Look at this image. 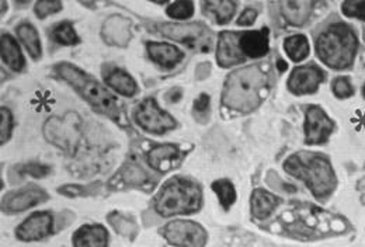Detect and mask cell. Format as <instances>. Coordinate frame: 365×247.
I'll list each match as a JSON object with an SVG mask.
<instances>
[{
  "label": "cell",
  "mask_w": 365,
  "mask_h": 247,
  "mask_svg": "<svg viewBox=\"0 0 365 247\" xmlns=\"http://www.w3.org/2000/svg\"><path fill=\"white\" fill-rule=\"evenodd\" d=\"M267 90L269 79L263 66H246L229 75L224 86L222 103L232 111L249 114L262 104Z\"/></svg>",
  "instance_id": "cell-1"
},
{
  "label": "cell",
  "mask_w": 365,
  "mask_h": 247,
  "mask_svg": "<svg viewBox=\"0 0 365 247\" xmlns=\"http://www.w3.org/2000/svg\"><path fill=\"white\" fill-rule=\"evenodd\" d=\"M285 172L302 180L317 198L327 197L336 187V176L330 162L318 153L299 152L284 163Z\"/></svg>",
  "instance_id": "cell-2"
},
{
  "label": "cell",
  "mask_w": 365,
  "mask_h": 247,
  "mask_svg": "<svg viewBox=\"0 0 365 247\" xmlns=\"http://www.w3.org/2000/svg\"><path fill=\"white\" fill-rule=\"evenodd\" d=\"M201 205V187L185 177H173L165 183L155 198V211L163 218L194 214L200 211Z\"/></svg>",
  "instance_id": "cell-3"
},
{
  "label": "cell",
  "mask_w": 365,
  "mask_h": 247,
  "mask_svg": "<svg viewBox=\"0 0 365 247\" xmlns=\"http://www.w3.org/2000/svg\"><path fill=\"white\" fill-rule=\"evenodd\" d=\"M55 70L59 78L69 83L83 99L88 100V103L94 110L107 115L111 120L120 121L121 111L117 100L100 83H97L91 76L82 72L78 66L68 62L58 63L55 66Z\"/></svg>",
  "instance_id": "cell-4"
},
{
  "label": "cell",
  "mask_w": 365,
  "mask_h": 247,
  "mask_svg": "<svg viewBox=\"0 0 365 247\" xmlns=\"http://www.w3.org/2000/svg\"><path fill=\"white\" fill-rule=\"evenodd\" d=\"M317 52L324 65L333 69H346L354 61L357 37L349 26L333 24L318 37Z\"/></svg>",
  "instance_id": "cell-5"
},
{
  "label": "cell",
  "mask_w": 365,
  "mask_h": 247,
  "mask_svg": "<svg viewBox=\"0 0 365 247\" xmlns=\"http://www.w3.org/2000/svg\"><path fill=\"white\" fill-rule=\"evenodd\" d=\"M159 33L173 41L187 44L191 48L201 47V50H210L211 33L202 23H166L159 26Z\"/></svg>",
  "instance_id": "cell-6"
},
{
  "label": "cell",
  "mask_w": 365,
  "mask_h": 247,
  "mask_svg": "<svg viewBox=\"0 0 365 247\" xmlns=\"http://www.w3.org/2000/svg\"><path fill=\"white\" fill-rule=\"evenodd\" d=\"M134 118L139 127L156 135H163L176 127V120L163 111L152 98L138 104L134 110Z\"/></svg>",
  "instance_id": "cell-7"
},
{
  "label": "cell",
  "mask_w": 365,
  "mask_h": 247,
  "mask_svg": "<svg viewBox=\"0 0 365 247\" xmlns=\"http://www.w3.org/2000/svg\"><path fill=\"white\" fill-rule=\"evenodd\" d=\"M160 233L163 238L176 247H205L208 235L205 229L192 221H173L169 222Z\"/></svg>",
  "instance_id": "cell-8"
},
{
  "label": "cell",
  "mask_w": 365,
  "mask_h": 247,
  "mask_svg": "<svg viewBox=\"0 0 365 247\" xmlns=\"http://www.w3.org/2000/svg\"><path fill=\"white\" fill-rule=\"evenodd\" d=\"M48 199V194L44 189L30 184L21 190L11 191L1 199V211L4 214H17L27 211L38 204H43Z\"/></svg>",
  "instance_id": "cell-9"
},
{
  "label": "cell",
  "mask_w": 365,
  "mask_h": 247,
  "mask_svg": "<svg viewBox=\"0 0 365 247\" xmlns=\"http://www.w3.org/2000/svg\"><path fill=\"white\" fill-rule=\"evenodd\" d=\"M53 231V218L51 212L41 211L31 214L16 229L17 239L23 242H37L46 239Z\"/></svg>",
  "instance_id": "cell-10"
},
{
  "label": "cell",
  "mask_w": 365,
  "mask_h": 247,
  "mask_svg": "<svg viewBox=\"0 0 365 247\" xmlns=\"http://www.w3.org/2000/svg\"><path fill=\"white\" fill-rule=\"evenodd\" d=\"M333 131V121L326 112L317 105L307 110L305 117V142L308 145H318L327 141Z\"/></svg>",
  "instance_id": "cell-11"
},
{
  "label": "cell",
  "mask_w": 365,
  "mask_h": 247,
  "mask_svg": "<svg viewBox=\"0 0 365 247\" xmlns=\"http://www.w3.org/2000/svg\"><path fill=\"white\" fill-rule=\"evenodd\" d=\"M323 80V72L315 65L299 66L292 70L288 79V89L294 95H308L317 92Z\"/></svg>",
  "instance_id": "cell-12"
},
{
  "label": "cell",
  "mask_w": 365,
  "mask_h": 247,
  "mask_svg": "<svg viewBox=\"0 0 365 247\" xmlns=\"http://www.w3.org/2000/svg\"><path fill=\"white\" fill-rule=\"evenodd\" d=\"M103 40L113 47H127L133 38L131 33V20L121 16H110L101 27Z\"/></svg>",
  "instance_id": "cell-13"
},
{
  "label": "cell",
  "mask_w": 365,
  "mask_h": 247,
  "mask_svg": "<svg viewBox=\"0 0 365 247\" xmlns=\"http://www.w3.org/2000/svg\"><path fill=\"white\" fill-rule=\"evenodd\" d=\"M239 36L240 33L236 31H224L220 34L217 47V61L220 66L229 68L245 61V56L239 47Z\"/></svg>",
  "instance_id": "cell-14"
},
{
  "label": "cell",
  "mask_w": 365,
  "mask_h": 247,
  "mask_svg": "<svg viewBox=\"0 0 365 247\" xmlns=\"http://www.w3.org/2000/svg\"><path fill=\"white\" fill-rule=\"evenodd\" d=\"M239 47L246 58H262L269 52V30L245 31L239 36Z\"/></svg>",
  "instance_id": "cell-15"
},
{
  "label": "cell",
  "mask_w": 365,
  "mask_h": 247,
  "mask_svg": "<svg viewBox=\"0 0 365 247\" xmlns=\"http://www.w3.org/2000/svg\"><path fill=\"white\" fill-rule=\"evenodd\" d=\"M182 159V152L176 145H159L148 152V163L159 172H169Z\"/></svg>",
  "instance_id": "cell-16"
},
{
  "label": "cell",
  "mask_w": 365,
  "mask_h": 247,
  "mask_svg": "<svg viewBox=\"0 0 365 247\" xmlns=\"http://www.w3.org/2000/svg\"><path fill=\"white\" fill-rule=\"evenodd\" d=\"M146 50L149 53V58L165 69L175 68L184 58L182 51L166 43H148Z\"/></svg>",
  "instance_id": "cell-17"
},
{
  "label": "cell",
  "mask_w": 365,
  "mask_h": 247,
  "mask_svg": "<svg viewBox=\"0 0 365 247\" xmlns=\"http://www.w3.org/2000/svg\"><path fill=\"white\" fill-rule=\"evenodd\" d=\"M73 247H108V231L100 225H83L73 235Z\"/></svg>",
  "instance_id": "cell-18"
},
{
  "label": "cell",
  "mask_w": 365,
  "mask_h": 247,
  "mask_svg": "<svg viewBox=\"0 0 365 247\" xmlns=\"http://www.w3.org/2000/svg\"><path fill=\"white\" fill-rule=\"evenodd\" d=\"M106 83L108 88L115 90L124 98H134L138 93L137 82L130 73L120 68H113L104 75Z\"/></svg>",
  "instance_id": "cell-19"
},
{
  "label": "cell",
  "mask_w": 365,
  "mask_h": 247,
  "mask_svg": "<svg viewBox=\"0 0 365 247\" xmlns=\"http://www.w3.org/2000/svg\"><path fill=\"white\" fill-rule=\"evenodd\" d=\"M73 132L75 127L71 125V122H65L58 118H52L46 122V138L59 148H69L73 145Z\"/></svg>",
  "instance_id": "cell-20"
},
{
  "label": "cell",
  "mask_w": 365,
  "mask_h": 247,
  "mask_svg": "<svg viewBox=\"0 0 365 247\" xmlns=\"http://www.w3.org/2000/svg\"><path fill=\"white\" fill-rule=\"evenodd\" d=\"M314 3L308 0H288L281 3V11L284 19L291 26H304L312 11Z\"/></svg>",
  "instance_id": "cell-21"
},
{
  "label": "cell",
  "mask_w": 365,
  "mask_h": 247,
  "mask_svg": "<svg viewBox=\"0 0 365 247\" xmlns=\"http://www.w3.org/2000/svg\"><path fill=\"white\" fill-rule=\"evenodd\" d=\"M1 61L16 72H20L26 65L19 44L10 34H1Z\"/></svg>",
  "instance_id": "cell-22"
},
{
  "label": "cell",
  "mask_w": 365,
  "mask_h": 247,
  "mask_svg": "<svg viewBox=\"0 0 365 247\" xmlns=\"http://www.w3.org/2000/svg\"><path fill=\"white\" fill-rule=\"evenodd\" d=\"M278 205V198L264 190H255L252 194V214L257 219H266Z\"/></svg>",
  "instance_id": "cell-23"
},
{
  "label": "cell",
  "mask_w": 365,
  "mask_h": 247,
  "mask_svg": "<svg viewBox=\"0 0 365 247\" xmlns=\"http://www.w3.org/2000/svg\"><path fill=\"white\" fill-rule=\"evenodd\" d=\"M117 177L127 186H134V187H145L150 186V174L135 162L127 163L121 172L117 174Z\"/></svg>",
  "instance_id": "cell-24"
},
{
  "label": "cell",
  "mask_w": 365,
  "mask_h": 247,
  "mask_svg": "<svg viewBox=\"0 0 365 247\" xmlns=\"http://www.w3.org/2000/svg\"><path fill=\"white\" fill-rule=\"evenodd\" d=\"M201 6L205 16L211 17L218 24H227L236 10V3L233 1H202Z\"/></svg>",
  "instance_id": "cell-25"
},
{
  "label": "cell",
  "mask_w": 365,
  "mask_h": 247,
  "mask_svg": "<svg viewBox=\"0 0 365 247\" xmlns=\"http://www.w3.org/2000/svg\"><path fill=\"white\" fill-rule=\"evenodd\" d=\"M17 36L33 59H38L41 56V41L33 24L30 23L20 24L17 27Z\"/></svg>",
  "instance_id": "cell-26"
},
{
  "label": "cell",
  "mask_w": 365,
  "mask_h": 247,
  "mask_svg": "<svg viewBox=\"0 0 365 247\" xmlns=\"http://www.w3.org/2000/svg\"><path fill=\"white\" fill-rule=\"evenodd\" d=\"M284 50L294 62H301L309 55V41L302 34L292 36L284 41Z\"/></svg>",
  "instance_id": "cell-27"
},
{
  "label": "cell",
  "mask_w": 365,
  "mask_h": 247,
  "mask_svg": "<svg viewBox=\"0 0 365 247\" xmlns=\"http://www.w3.org/2000/svg\"><path fill=\"white\" fill-rule=\"evenodd\" d=\"M51 38L56 44H61V46H65V47L75 46V44L79 43L75 27L69 21H62V23L56 24L51 31Z\"/></svg>",
  "instance_id": "cell-28"
},
{
  "label": "cell",
  "mask_w": 365,
  "mask_h": 247,
  "mask_svg": "<svg viewBox=\"0 0 365 247\" xmlns=\"http://www.w3.org/2000/svg\"><path fill=\"white\" fill-rule=\"evenodd\" d=\"M108 222L113 225L115 232L123 236L134 238L138 233L137 222L133 218H128L120 212H113L108 216Z\"/></svg>",
  "instance_id": "cell-29"
},
{
  "label": "cell",
  "mask_w": 365,
  "mask_h": 247,
  "mask_svg": "<svg viewBox=\"0 0 365 247\" xmlns=\"http://www.w3.org/2000/svg\"><path fill=\"white\" fill-rule=\"evenodd\" d=\"M212 190L217 194V197L220 199L221 205L224 206V209L228 211L229 208L235 204L236 201V191L233 184L229 180H217L212 183Z\"/></svg>",
  "instance_id": "cell-30"
},
{
  "label": "cell",
  "mask_w": 365,
  "mask_h": 247,
  "mask_svg": "<svg viewBox=\"0 0 365 247\" xmlns=\"http://www.w3.org/2000/svg\"><path fill=\"white\" fill-rule=\"evenodd\" d=\"M166 13L170 19L175 20H187L194 14V3L188 0H182V1H175L169 4L166 9Z\"/></svg>",
  "instance_id": "cell-31"
},
{
  "label": "cell",
  "mask_w": 365,
  "mask_h": 247,
  "mask_svg": "<svg viewBox=\"0 0 365 247\" xmlns=\"http://www.w3.org/2000/svg\"><path fill=\"white\" fill-rule=\"evenodd\" d=\"M62 7L63 6L61 1L46 0V1H37L34 6V11L38 19H46L49 14H55V13L61 11Z\"/></svg>",
  "instance_id": "cell-32"
},
{
  "label": "cell",
  "mask_w": 365,
  "mask_h": 247,
  "mask_svg": "<svg viewBox=\"0 0 365 247\" xmlns=\"http://www.w3.org/2000/svg\"><path fill=\"white\" fill-rule=\"evenodd\" d=\"M0 117H1V121H0V134H1V144H4L10 135H11V130H13V117H11V112L9 108H4L1 107L0 110Z\"/></svg>",
  "instance_id": "cell-33"
},
{
  "label": "cell",
  "mask_w": 365,
  "mask_h": 247,
  "mask_svg": "<svg viewBox=\"0 0 365 247\" xmlns=\"http://www.w3.org/2000/svg\"><path fill=\"white\" fill-rule=\"evenodd\" d=\"M333 93L339 98V99H347L350 96H353L354 89L349 80V78H337L333 82Z\"/></svg>",
  "instance_id": "cell-34"
},
{
  "label": "cell",
  "mask_w": 365,
  "mask_h": 247,
  "mask_svg": "<svg viewBox=\"0 0 365 247\" xmlns=\"http://www.w3.org/2000/svg\"><path fill=\"white\" fill-rule=\"evenodd\" d=\"M343 13L347 17H357L365 20V0L363 1H344L341 6Z\"/></svg>",
  "instance_id": "cell-35"
},
{
  "label": "cell",
  "mask_w": 365,
  "mask_h": 247,
  "mask_svg": "<svg viewBox=\"0 0 365 247\" xmlns=\"http://www.w3.org/2000/svg\"><path fill=\"white\" fill-rule=\"evenodd\" d=\"M194 115L198 121L207 120V117L210 115V96L201 95L194 101Z\"/></svg>",
  "instance_id": "cell-36"
},
{
  "label": "cell",
  "mask_w": 365,
  "mask_h": 247,
  "mask_svg": "<svg viewBox=\"0 0 365 247\" xmlns=\"http://www.w3.org/2000/svg\"><path fill=\"white\" fill-rule=\"evenodd\" d=\"M24 174H29V176H33V177H44L46 176L51 169L48 166L44 164H40V163H30V164H26L23 166V169H20Z\"/></svg>",
  "instance_id": "cell-37"
},
{
  "label": "cell",
  "mask_w": 365,
  "mask_h": 247,
  "mask_svg": "<svg viewBox=\"0 0 365 247\" xmlns=\"http://www.w3.org/2000/svg\"><path fill=\"white\" fill-rule=\"evenodd\" d=\"M257 11L255 9H246L237 20L239 26H252L256 21Z\"/></svg>",
  "instance_id": "cell-38"
},
{
  "label": "cell",
  "mask_w": 365,
  "mask_h": 247,
  "mask_svg": "<svg viewBox=\"0 0 365 247\" xmlns=\"http://www.w3.org/2000/svg\"><path fill=\"white\" fill-rule=\"evenodd\" d=\"M182 98V89H179V88H176V89H172L168 95H166V100L169 101V103H178V101H180V99Z\"/></svg>",
  "instance_id": "cell-39"
},
{
  "label": "cell",
  "mask_w": 365,
  "mask_h": 247,
  "mask_svg": "<svg viewBox=\"0 0 365 247\" xmlns=\"http://www.w3.org/2000/svg\"><path fill=\"white\" fill-rule=\"evenodd\" d=\"M278 68H279V70L282 72V70H285V69L288 68V65H287L285 62H282V61H278Z\"/></svg>",
  "instance_id": "cell-40"
},
{
  "label": "cell",
  "mask_w": 365,
  "mask_h": 247,
  "mask_svg": "<svg viewBox=\"0 0 365 247\" xmlns=\"http://www.w3.org/2000/svg\"><path fill=\"white\" fill-rule=\"evenodd\" d=\"M364 95H365V86H364Z\"/></svg>",
  "instance_id": "cell-41"
}]
</instances>
